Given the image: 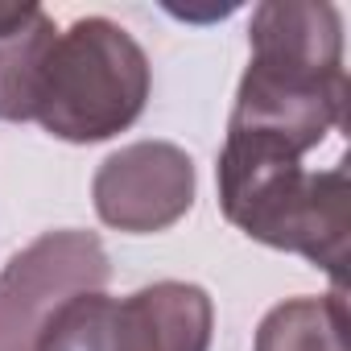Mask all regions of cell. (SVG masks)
Instances as JSON below:
<instances>
[{"label":"cell","instance_id":"6da1fadb","mask_svg":"<svg viewBox=\"0 0 351 351\" xmlns=\"http://www.w3.org/2000/svg\"><path fill=\"white\" fill-rule=\"evenodd\" d=\"M347 169H302L285 145L228 132L219 153V207L248 240L298 252L335 277H347Z\"/></svg>","mask_w":351,"mask_h":351},{"label":"cell","instance_id":"7a4b0ae2","mask_svg":"<svg viewBox=\"0 0 351 351\" xmlns=\"http://www.w3.org/2000/svg\"><path fill=\"white\" fill-rule=\"evenodd\" d=\"M149 58L108 17H79L54 34L34 91V120L71 145H91L136 124L149 99Z\"/></svg>","mask_w":351,"mask_h":351},{"label":"cell","instance_id":"3957f363","mask_svg":"<svg viewBox=\"0 0 351 351\" xmlns=\"http://www.w3.org/2000/svg\"><path fill=\"white\" fill-rule=\"evenodd\" d=\"M215 306L203 285L157 281L128 298L83 293L66 302L38 351H211Z\"/></svg>","mask_w":351,"mask_h":351},{"label":"cell","instance_id":"277c9868","mask_svg":"<svg viewBox=\"0 0 351 351\" xmlns=\"http://www.w3.org/2000/svg\"><path fill=\"white\" fill-rule=\"evenodd\" d=\"M108 277V252L91 232L62 228L25 244L0 269V351H38L50 318L83 293H104Z\"/></svg>","mask_w":351,"mask_h":351},{"label":"cell","instance_id":"5b68a950","mask_svg":"<svg viewBox=\"0 0 351 351\" xmlns=\"http://www.w3.org/2000/svg\"><path fill=\"white\" fill-rule=\"evenodd\" d=\"M91 199L99 219L116 232H165L195 207V161L169 141L124 145L99 161Z\"/></svg>","mask_w":351,"mask_h":351},{"label":"cell","instance_id":"8992f818","mask_svg":"<svg viewBox=\"0 0 351 351\" xmlns=\"http://www.w3.org/2000/svg\"><path fill=\"white\" fill-rule=\"evenodd\" d=\"M343 104H347V75L293 79V75H277L248 62L228 132L261 136L306 157L326 141V132L343 124Z\"/></svg>","mask_w":351,"mask_h":351},{"label":"cell","instance_id":"52a82bcc","mask_svg":"<svg viewBox=\"0 0 351 351\" xmlns=\"http://www.w3.org/2000/svg\"><path fill=\"white\" fill-rule=\"evenodd\" d=\"M252 66L293 79L343 75V25L339 9L322 0H265L248 25Z\"/></svg>","mask_w":351,"mask_h":351},{"label":"cell","instance_id":"ba28073f","mask_svg":"<svg viewBox=\"0 0 351 351\" xmlns=\"http://www.w3.org/2000/svg\"><path fill=\"white\" fill-rule=\"evenodd\" d=\"M54 34L42 5H0V120H34L38 71Z\"/></svg>","mask_w":351,"mask_h":351},{"label":"cell","instance_id":"9c48e42d","mask_svg":"<svg viewBox=\"0 0 351 351\" xmlns=\"http://www.w3.org/2000/svg\"><path fill=\"white\" fill-rule=\"evenodd\" d=\"M252 351H351L343 289L326 298H289L265 314Z\"/></svg>","mask_w":351,"mask_h":351}]
</instances>
